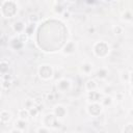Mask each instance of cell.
<instances>
[{"instance_id":"obj_16","label":"cell","mask_w":133,"mask_h":133,"mask_svg":"<svg viewBox=\"0 0 133 133\" xmlns=\"http://www.w3.org/2000/svg\"><path fill=\"white\" fill-rule=\"evenodd\" d=\"M124 133H133V125L129 124L124 128Z\"/></svg>"},{"instance_id":"obj_20","label":"cell","mask_w":133,"mask_h":133,"mask_svg":"<svg viewBox=\"0 0 133 133\" xmlns=\"http://www.w3.org/2000/svg\"><path fill=\"white\" fill-rule=\"evenodd\" d=\"M2 88H8L11 86V80H2V84H1Z\"/></svg>"},{"instance_id":"obj_7","label":"cell","mask_w":133,"mask_h":133,"mask_svg":"<svg viewBox=\"0 0 133 133\" xmlns=\"http://www.w3.org/2000/svg\"><path fill=\"white\" fill-rule=\"evenodd\" d=\"M18 116H19L20 120L25 121L26 119H27V118L30 116V114H29V110L26 109V108H22V109H20V110L18 111Z\"/></svg>"},{"instance_id":"obj_22","label":"cell","mask_w":133,"mask_h":133,"mask_svg":"<svg viewBox=\"0 0 133 133\" xmlns=\"http://www.w3.org/2000/svg\"><path fill=\"white\" fill-rule=\"evenodd\" d=\"M113 32L116 34H120L123 32V28L121 27V26H116V27H113Z\"/></svg>"},{"instance_id":"obj_26","label":"cell","mask_w":133,"mask_h":133,"mask_svg":"<svg viewBox=\"0 0 133 133\" xmlns=\"http://www.w3.org/2000/svg\"><path fill=\"white\" fill-rule=\"evenodd\" d=\"M104 100H105V101H103V103H104L105 105H107V104H110V103H111V98H105Z\"/></svg>"},{"instance_id":"obj_27","label":"cell","mask_w":133,"mask_h":133,"mask_svg":"<svg viewBox=\"0 0 133 133\" xmlns=\"http://www.w3.org/2000/svg\"><path fill=\"white\" fill-rule=\"evenodd\" d=\"M11 133H21V130H19V129H14V130L11 131Z\"/></svg>"},{"instance_id":"obj_6","label":"cell","mask_w":133,"mask_h":133,"mask_svg":"<svg viewBox=\"0 0 133 133\" xmlns=\"http://www.w3.org/2000/svg\"><path fill=\"white\" fill-rule=\"evenodd\" d=\"M10 120H11V113L6 110H2L1 113H0V121H1V123L6 124Z\"/></svg>"},{"instance_id":"obj_4","label":"cell","mask_w":133,"mask_h":133,"mask_svg":"<svg viewBox=\"0 0 133 133\" xmlns=\"http://www.w3.org/2000/svg\"><path fill=\"white\" fill-rule=\"evenodd\" d=\"M13 28H14V30L16 31V32H18V33H23V31L26 29V26L24 25V23L23 22H21V21H18V22H16V23H14V25H13Z\"/></svg>"},{"instance_id":"obj_1","label":"cell","mask_w":133,"mask_h":133,"mask_svg":"<svg viewBox=\"0 0 133 133\" xmlns=\"http://www.w3.org/2000/svg\"><path fill=\"white\" fill-rule=\"evenodd\" d=\"M108 45L104 43V42H100V43H97L94 47V52H95V54L99 57H104L107 55V53H108Z\"/></svg>"},{"instance_id":"obj_12","label":"cell","mask_w":133,"mask_h":133,"mask_svg":"<svg viewBox=\"0 0 133 133\" xmlns=\"http://www.w3.org/2000/svg\"><path fill=\"white\" fill-rule=\"evenodd\" d=\"M33 29H34V24L30 23L29 25H27V26H26L25 33L27 34V36H30V34H32V31H33Z\"/></svg>"},{"instance_id":"obj_9","label":"cell","mask_w":133,"mask_h":133,"mask_svg":"<svg viewBox=\"0 0 133 133\" xmlns=\"http://www.w3.org/2000/svg\"><path fill=\"white\" fill-rule=\"evenodd\" d=\"M54 112H55V116L57 118H64L65 114H66V109H65V107H63V106H56Z\"/></svg>"},{"instance_id":"obj_17","label":"cell","mask_w":133,"mask_h":133,"mask_svg":"<svg viewBox=\"0 0 133 133\" xmlns=\"http://www.w3.org/2000/svg\"><path fill=\"white\" fill-rule=\"evenodd\" d=\"M55 8V12L56 13H58V14H61V13H65V10H64V7L59 4V3H56V6L54 7Z\"/></svg>"},{"instance_id":"obj_13","label":"cell","mask_w":133,"mask_h":133,"mask_svg":"<svg viewBox=\"0 0 133 133\" xmlns=\"http://www.w3.org/2000/svg\"><path fill=\"white\" fill-rule=\"evenodd\" d=\"M16 127H17L19 130L25 129V128H26V123H25V121H23V120L17 121V122H16Z\"/></svg>"},{"instance_id":"obj_24","label":"cell","mask_w":133,"mask_h":133,"mask_svg":"<svg viewBox=\"0 0 133 133\" xmlns=\"http://www.w3.org/2000/svg\"><path fill=\"white\" fill-rule=\"evenodd\" d=\"M123 16H124L123 18H124L125 20H130V19H131V14H130L129 12H126V14H124Z\"/></svg>"},{"instance_id":"obj_25","label":"cell","mask_w":133,"mask_h":133,"mask_svg":"<svg viewBox=\"0 0 133 133\" xmlns=\"http://www.w3.org/2000/svg\"><path fill=\"white\" fill-rule=\"evenodd\" d=\"M38 133H49V131L47 129H45V128H40L38 130Z\"/></svg>"},{"instance_id":"obj_18","label":"cell","mask_w":133,"mask_h":133,"mask_svg":"<svg viewBox=\"0 0 133 133\" xmlns=\"http://www.w3.org/2000/svg\"><path fill=\"white\" fill-rule=\"evenodd\" d=\"M38 20H39V17H38L36 14H33V15H30V16H29V21H30V23L34 24Z\"/></svg>"},{"instance_id":"obj_28","label":"cell","mask_w":133,"mask_h":133,"mask_svg":"<svg viewBox=\"0 0 133 133\" xmlns=\"http://www.w3.org/2000/svg\"><path fill=\"white\" fill-rule=\"evenodd\" d=\"M129 78H130V81H131V83L133 84V72H132V73L129 75Z\"/></svg>"},{"instance_id":"obj_23","label":"cell","mask_w":133,"mask_h":133,"mask_svg":"<svg viewBox=\"0 0 133 133\" xmlns=\"http://www.w3.org/2000/svg\"><path fill=\"white\" fill-rule=\"evenodd\" d=\"M38 112H39V109H38L37 107H32V108H30V109H29V114H30V116H32V117H34Z\"/></svg>"},{"instance_id":"obj_21","label":"cell","mask_w":133,"mask_h":133,"mask_svg":"<svg viewBox=\"0 0 133 133\" xmlns=\"http://www.w3.org/2000/svg\"><path fill=\"white\" fill-rule=\"evenodd\" d=\"M27 38H28V36L26 34V33H21V34H19V40H20L22 43H24V42L27 41Z\"/></svg>"},{"instance_id":"obj_29","label":"cell","mask_w":133,"mask_h":133,"mask_svg":"<svg viewBox=\"0 0 133 133\" xmlns=\"http://www.w3.org/2000/svg\"><path fill=\"white\" fill-rule=\"evenodd\" d=\"M64 15H65V18H69V13H68V12H67V13L65 12V13H64Z\"/></svg>"},{"instance_id":"obj_10","label":"cell","mask_w":133,"mask_h":133,"mask_svg":"<svg viewBox=\"0 0 133 133\" xmlns=\"http://www.w3.org/2000/svg\"><path fill=\"white\" fill-rule=\"evenodd\" d=\"M96 87H97V83H96L95 80H88V81H87V83H86V88H87L90 92L95 91Z\"/></svg>"},{"instance_id":"obj_30","label":"cell","mask_w":133,"mask_h":133,"mask_svg":"<svg viewBox=\"0 0 133 133\" xmlns=\"http://www.w3.org/2000/svg\"><path fill=\"white\" fill-rule=\"evenodd\" d=\"M131 96H132V97H133V88H132V90H131Z\"/></svg>"},{"instance_id":"obj_11","label":"cell","mask_w":133,"mask_h":133,"mask_svg":"<svg viewBox=\"0 0 133 133\" xmlns=\"http://www.w3.org/2000/svg\"><path fill=\"white\" fill-rule=\"evenodd\" d=\"M0 70H1V74L2 75H5L6 71H8V64L5 63L4 60L1 61V67H0Z\"/></svg>"},{"instance_id":"obj_8","label":"cell","mask_w":133,"mask_h":133,"mask_svg":"<svg viewBox=\"0 0 133 133\" xmlns=\"http://www.w3.org/2000/svg\"><path fill=\"white\" fill-rule=\"evenodd\" d=\"M100 98H101L100 94H99L98 92H96V91L90 92V94H88V99H90L91 101L95 102V103H97V102H98V101L100 100Z\"/></svg>"},{"instance_id":"obj_14","label":"cell","mask_w":133,"mask_h":133,"mask_svg":"<svg viewBox=\"0 0 133 133\" xmlns=\"http://www.w3.org/2000/svg\"><path fill=\"white\" fill-rule=\"evenodd\" d=\"M65 53H72L74 51V44L73 43H68L67 46L65 47Z\"/></svg>"},{"instance_id":"obj_15","label":"cell","mask_w":133,"mask_h":133,"mask_svg":"<svg viewBox=\"0 0 133 133\" xmlns=\"http://www.w3.org/2000/svg\"><path fill=\"white\" fill-rule=\"evenodd\" d=\"M97 76L99 77V78H105L106 76H107V71L106 70H104V69H101L100 71H98V73H97Z\"/></svg>"},{"instance_id":"obj_19","label":"cell","mask_w":133,"mask_h":133,"mask_svg":"<svg viewBox=\"0 0 133 133\" xmlns=\"http://www.w3.org/2000/svg\"><path fill=\"white\" fill-rule=\"evenodd\" d=\"M91 71H92V66H91V65H88V64L83 65V72H84V73L88 74Z\"/></svg>"},{"instance_id":"obj_2","label":"cell","mask_w":133,"mask_h":133,"mask_svg":"<svg viewBox=\"0 0 133 133\" xmlns=\"http://www.w3.org/2000/svg\"><path fill=\"white\" fill-rule=\"evenodd\" d=\"M39 74H40L42 79H44V80H48V79H50L52 77L53 71L49 66H42L40 68V70H39Z\"/></svg>"},{"instance_id":"obj_3","label":"cell","mask_w":133,"mask_h":133,"mask_svg":"<svg viewBox=\"0 0 133 133\" xmlns=\"http://www.w3.org/2000/svg\"><path fill=\"white\" fill-rule=\"evenodd\" d=\"M87 110H88V113L90 114H92L94 117H97V116L100 114V112L102 110V107L100 106V104H98V103H93L92 105L88 106V109Z\"/></svg>"},{"instance_id":"obj_5","label":"cell","mask_w":133,"mask_h":133,"mask_svg":"<svg viewBox=\"0 0 133 133\" xmlns=\"http://www.w3.org/2000/svg\"><path fill=\"white\" fill-rule=\"evenodd\" d=\"M69 87H70V82L66 79H61L60 81L57 82V88L60 92H66L67 90H69Z\"/></svg>"}]
</instances>
